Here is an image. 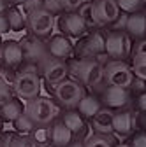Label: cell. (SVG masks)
<instances>
[{
	"label": "cell",
	"instance_id": "obj_41",
	"mask_svg": "<svg viewBox=\"0 0 146 147\" xmlns=\"http://www.w3.org/2000/svg\"><path fill=\"white\" fill-rule=\"evenodd\" d=\"M67 147H85V142H81V140L78 138V140H72Z\"/></svg>",
	"mask_w": 146,
	"mask_h": 147
},
{
	"label": "cell",
	"instance_id": "obj_6",
	"mask_svg": "<svg viewBox=\"0 0 146 147\" xmlns=\"http://www.w3.org/2000/svg\"><path fill=\"white\" fill-rule=\"evenodd\" d=\"M20 46L23 49V58L27 63L35 65L41 70V65L49 58V53H48V46L46 42L41 40V37H35V35H27L20 40Z\"/></svg>",
	"mask_w": 146,
	"mask_h": 147
},
{
	"label": "cell",
	"instance_id": "obj_2",
	"mask_svg": "<svg viewBox=\"0 0 146 147\" xmlns=\"http://www.w3.org/2000/svg\"><path fill=\"white\" fill-rule=\"evenodd\" d=\"M37 70L39 68L35 65L27 63V67H23L14 76L12 88H14V93L20 98L32 100L35 96H39V93H41V79H39Z\"/></svg>",
	"mask_w": 146,
	"mask_h": 147
},
{
	"label": "cell",
	"instance_id": "obj_9",
	"mask_svg": "<svg viewBox=\"0 0 146 147\" xmlns=\"http://www.w3.org/2000/svg\"><path fill=\"white\" fill-rule=\"evenodd\" d=\"M106 54L111 60L123 61V58L129 54V37L123 32L111 30L106 35Z\"/></svg>",
	"mask_w": 146,
	"mask_h": 147
},
{
	"label": "cell",
	"instance_id": "obj_22",
	"mask_svg": "<svg viewBox=\"0 0 146 147\" xmlns=\"http://www.w3.org/2000/svg\"><path fill=\"white\" fill-rule=\"evenodd\" d=\"M23 107H21V102L16 100V98H11L9 102H5L4 105H0V117L4 121H14L18 116L23 112Z\"/></svg>",
	"mask_w": 146,
	"mask_h": 147
},
{
	"label": "cell",
	"instance_id": "obj_39",
	"mask_svg": "<svg viewBox=\"0 0 146 147\" xmlns=\"http://www.w3.org/2000/svg\"><path fill=\"white\" fill-rule=\"evenodd\" d=\"M137 107L143 110V112H146V91H143V93L139 95V98H137Z\"/></svg>",
	"mask_w": 146,
	"mask_h": 147
},
{
	"label": "cell",
	"instance_id": "obj_37",
	"mask_svg": "<svg viewBox=\"0 0 146 147\" xmlns=\"http://www.w3.org/2000/svg\"><path fill=\"white\" fill-rule=\"evenodd\" d=\"M134 54H139V56H146V39L137 40L136 47H134Z\"/></svg>",
	"mask_w": 146,
	"mask_h": 147
},
{
	"label": "cell",
	"instance_id": "obj_43",
	"mask_svg": "<svg viewBox=\"0 0 146 147\" xmlns=\"http://www.w3.org/2000/svg\"><path fill=\"white\" fill-rule=\"evenodd\" d=\"M0 147H5V145H4V138H2V135H0Z\"/></svg>",
	"mask_w": 146,
	"mask_h": 147
},
{
	"label": "cell",
	"instance_id": "obj_27",
	"mask_svg": "<svg viewBox=\"0 0 146 147\" xmlns=\"http://www.w3.org/2000/svg\"><path fill=\"white\" fill-rule=\"evenodd\" d=\"M132 70H134V76L137 79L146 81V56L134 54L132 56Z\"/></svg>",
	"mask_w": 146,
	"mask_h": 147
},
{
	"label": "cell",
	"instance_id": "obj_13",
	"mask_svg": "<svg viewBox=\"0 0 146 147\" xmlns=\"http://www.w3.org/2000/svg\"><path fill=\"white\" fill-rule=\"evenodd\" d=\"M46 46H48L49 56L51 58H57V60H62V61H65L72 54V51H74V46H72L70 39H69L67 35H63V33L53 35L51 39L46 42Z\"/></svg>",
	"mask_w": 146,
	"mask_h": 147
},
{
	"label": "cell",
	"instance_id": "obj_42",
	"mask_svg": "<svg viewBox=\"0 0 146 147\" xmlns=\"http://www.w3.org/2000/svg\"><path fill=\"white\" fill-rule=\"evenodd\" d=\"M7 2H9V4H21V5H23L27 0H7Z\"/></svg>",
	"mask_w": 146,
	"mask_h": 147
},
{
	"label": "cell",
	"instance_id": "obj_7",
	"mask_svg": "<svg viewBox=\"0 0 146 147\" xmlns=\"http://www.w3.org/2000/svg\"><path fill=\"white\" fill-rule=\"evenodd\" d=\"M55 25H57V18L46 9H37L27 16V26L30 30V35L41 37V39L53 32Z\"/></svg>",
	"mask_w": 146,
	"mask_h": 147
},
{
	"label": "cell",
	"instance_id": "obj_40",
	"mask_svg": "<svg viewBox=\"0 0 146 147\" xmlns=\"http://www.w3.org/2000/svg\"><path fill=\"white\" fill-rule=\"evenodd\" d=\"M9 9V2L7 0H0V14H4Z\"/></svg>",
	"mask_w": 146,
	"mask_h": 147
},
{
	"label": "cell",
	"instance_id": "obj_34",
	"mask_svg": "<svg viewBox=\"0 0 146 147\" xmlns=\"http://www.w3.org/2000/svg\"><path fill=\"white\" fill-rule=\"evenodd\" d=\"M23 9H25V14L28 16L30 12L37 11V9H42V0H27L23 4Z\"/></svg>",
	"mask_w": 146,
	"mask_h": 147
},
{
	"label": "cell",
	"instance_id": "obj_31",
	"mask_svg": "<svg viewBox=\"0 0 146 147\" xmlns=\"http://www.w3.org/2000/svg\"><path fill=\"white\" fill-rule=\"evenodd\" d=\"M7 147H35V144L27 135H12V138H11Z\"/></svg>",
	"mask_w": 146,
	"mask_h": 147
},
{
	"label": "cell",
	"instance_id": "obj_45",
	"mask_svg": "<svg viewBox=\"0 0 146 147\" xmlns=\"http://www.w3.org/2000/svg\"><path fill=\"white\" fill-rule=\"evenodd\" d=\"M116 147H130V145H127V144H120V145H116Z\"/></svg>",
	"mask_w": 146,
	"mask_h": 147
},
{
	"label": "cell",
	"instance_id": "obj_44",
	"mask_svg": "<svg viewBox=\"0 0 146 147\" xmlns=\"http://www.w3.org/2000/svg\"><path fill=\"white\" fill-rule=\"evenodd\" d=\"M143 124H144V128H146V112H144V116H143Z\"/></svg>",
	"mask_w": 146,
	"mask_h": 147
},
{
	"label": "cell",
	"instance_id": "obj_29",
	"mask_svg": "<svg viewBox=\"0 0 146 147\" xmlns=\"http://www.w3.org/2000/svg\"><path fill=\"white\" fill-rule=\"evenodd\" d=\"M116 4L120 7V11L127 12V14H132L137 12L143 5V0H116Z\"/></svg>",
	"mask_w": 146,
	"mask_h": 147
},
{
	"label": "cell",
	"instance_id": "obj_17",
	"mask_svg": "<svg viewBox=\"0 0 146 147\" xmlns=\"http://www.w3.org/2000/svg\"><path fill=\"white\" fill-rule=\"evenodd\" d=\"M125 32L129 33L132 39H137V40L144 39V35H146V14H143V12L129 14Z\"/></svg>",
	"mask_w": 146,
	"mask_h": 147
},
{
	"label": "cell",
	"instance_id": "obj_11",
	"mask_svg": "<svg viewBox=\"0 0 146 147\" xmlns=\"http://www.w3.org/2000/svg\"><path fill=\"white\" fill-rule=\"evenodd\" d=\"M57 23H58V28L62 30V33L67 37H81L88 28L85 20L74 11L69 14H62L57 20Z\"/></svg>",
	"mask_w": 146,
	"mask_h": 147
},
{
	"label": "cell",
	"instance_id": "obj_20",
	"mask_svg": "<svg viewBox=\"0 0 146 147\" xmlns=\"http://www.w3.org/2000/svg\"><path fill=\"white\" fill-rule=\"evenodd\" d=\"M100 109H102V102L93 95H85L78 103V112L83 117H88V119L93 117Z\"/></svg>",
	"mask_w": 146,
	"mask_h": 147
},
{
	"label": "cell",
	"instance_id": "obj_25",
	"mask_svg": "<svg viewBox=\"0 0 146 147\" xmlns=\"http://www.w3.org/2000/svg\"><path fill=\"white\" fill-rule=\"evenodd\" d=\"M12 123H14L16 131H20L21 135H23V133H30V131L33 130V128H35V123L28 117V114L25 112V110H23V112H21L20 116H18Z\"/></svg>",
	"mask_w": 146,
	"mask_h": 147
},
{
	"label": "cell",
	"instance_id": "obj_46",
	"mask_svg": "<svg viewBox=\"0 0 146 147\" xmlns=\"http://www.w3.org/2000/svg\"><path fill=\"white\" fill-rule=\"evenodd\" d=\"M0 47H2V39H0Z\"/></svg>",
	"mask_w": 146,
	"mask_h": 147
},
{
	"label": "cell",
	"instance_id": "obj_3",
	"mask_svg": "<svg viewBox=\"0 0 146 147\" xmlns=\"http://www.w3.org/2000/svg\"><path fill=\"white\" fill-rule=\"evenodd\" d=\"M25 112L28 114V117L37 126H46V124L53 123V119L57 117L58 109H57V105H55V102L51 98L35 96L32 100H27Z\"/></svg>",
	"mask_w": 146,
	"mask_h": 147
},
{
	"label": "cell",
	"instance_id": "obj_8",
	"mask_svg": "<svg viewBox=\"0 0 146 147\" xmlns=\"http://www.w3.org/2000/svg\"><path fill=\"white\" fill-rule=\"evenodd\" d=\"M92 16L95 26L111 25L120 16V7L116 0H93L92 2Z\"/></svg>",
	"mask_w": 146,
	"mask_h": 147
},
{
	"label": "cell",
	"instance_id": "obj_16",
	"mask_svg": "<svg viewBox=\"0 0 146 147\" xmlns=\"http://www.w3.org/2000/svg\"><path fill=\"white\" fill-rule=\"evenodd\" d=\"M113 110L111 109H100L99 112L90 117V123H92L93 131L99 135H111L113 133Z\"/></svg>",
	"mask_w": 146,
	"mask_h": 147
},
{
	"label": "cell",
	"instance_id": "obj_32",
	"mask_svg": "<svg viewBox=\"0 0 146 147\" xmlns=\"http://www.w3.org/2000/svg\"><path fill=\"white\" fill-rule=\"evenodd\" d=\"M42 9H46L53 16H58L63 12V5L60 0H42Z\"/></svg>",
	"mask_w": 146,
	"mask_h": 147
},
{
	"label": "cell",
	"instance_id": "obj_19",
	"mask_svg": "<svg viewBox=\"0 0 146 147\" xmlns=\"http://www.w3.org/2000/svg\"><path fill=\"white\" fill-rule=\"evenodd\" d=\"M62 123L72 131L74 137H83L86 133V123H85V117L78 112V110H69V112L63 114L62 117Z\"/></svg>",
	"mask_w": 146,
	"mask_h": 147
},
{
	"label": "cell",
	"instance_id": "obj_33",
	"mask_svg": "<svg viewBox=\"0 0 146 147\" xmlns=\"http://www.w3.org/2000/svg\"><path fill=\"white\" fill-rule=\"evenodd\" d=\"M127 20H129V14H127V12H120V16L111 23V25H113V30H116V32H125Z\"/></svg>",
	"mask_w": 146,
	"mask_h": 147
},
{
	"label": "cell",
	"instance_id": "obj_47",
	"mask_svg": "<svg viewBox=\"0 0 146 147\" xmlns=\"http://www.w3.org/2000/svg\"><path fill=\"white\" fill-rule=\"evenodd\" d=\"M143 2H144V4H146V0H143Z\"/></svg>",
	"mask_w": 146,
	"mask_h": 147
},
{
	"label": "cell",
	"instance_id": "obj_26",
	"mask_svg": "<svg viewBox=\"0 0 146 147\" xmlns=\"http://www.w3.org/2000/svg\"><path fill=\"white\" fill-rule=\"evenodd\" d=\"M109 137L111 135H99V133L88 135L85 140V147H113Z\"/></svg>",
	"mask_w": 146,
	"mask_h": 147
},
{
	"label": "cell",
	"instance_id": "obj_28",
	"mask_svg": "<svg viewBox=\"0 0 146 147\" xmlns=\"http://www.w3.org/2000/svg\"><path fill=\"white\" fill-rule=\"evenodd\" d=\"M12 98V89L9 86L7 77L4 76V72L0 70V105H4L5 102H9Z\"/></svg>",
	"mask_w": 146,
	"mask_h": 147
},
{
	"label": "cell",
	"instance_id": "obj_36",
	"mask_svg": "<svg viewBox=\"0 0 146 147\" xmlns=\"http://www.w3.org/2000/svg\"><path fill=\"white\" fill-rule=\"evenodd\" d=\"M130 147H146V133H137L132 138Z\"/></svg>",
	"mask_w": 146,
	"mask_h": 147
},
{
	"label": "cell",
	"instance_id": "obj_21",
	"mask_svg": "<svg viewBox=\"0 0 146 147\" xmlns=\"http://www.w3.org/2000/svg\"><path fill=\"white\" fill-rule=\"evenodd\" d=\"M132 131V112L123 110L113 116V133L116 135H129Z\"/></svg>",
	"mask_w": 146,
	"mask_h": 147
},
{
	"label": "cell",
	"instance_id": "obj_30",
	"mask_svg": "<svg viewBox=\"0 0 146 147\" xmlns=\"http://www.w3.org/2000/svg\"><path fill=\"white\" fill-rule=\"evenodd\" d=\"M76 12L85 20V23L90 26V25H93L95 26V23H93V16H92V2L90 0H86V2H83L78 9H76Z\"/></svg>",
	"mask_w": 146,
	"mask_h": 147
},
{
	"label": "cell",
	"instance_id": "obj_4",
	"mask_svg": "<svg viewBox=\"0 0 146 147\" xmlns=\"http://www.w3.org/2000/svg\"><path fill=\"white\" fill-rule=\"evenodd\" d=\"M85 96V88L76 79H63L55 86V98L62 107L74 109L78 107L79 100Z\"/></svg>",
	"mask_w": 146,
	"mask_h": 147
},
{
	"label": "cell",
	"instance_id": "obj_38",
	"mask_svg": "<svg viewBox=\"0 0 146 147\" xmlns=\"http://www.w3.org/2000/svg\"><path fill=\"white\" fill-rule=\"evenodd\" d=\"M9 32V23H7V18L5 14H0V35Z\"/></svg>",
	"mask_w": 146,
	"mask_h": 147
},
{
	"label": "cell",
	"instance_id": "obj_15",
	"mask_svg": "<svg viewBox=\"0 0 146 147\" xmlns=\"http://www.w3.org/2000/svg\"><path fill=\"white\" fill-rule=\"evenodd\" d=\"M130 100L129 89L127 88H118V86H107L102 91V103L107 109H120L125 107Z\"/></svg>",
	"mask_w": 146,
	"mask_h": 147
},
{
	"label": "cell",
	"instance_id": "obj_35",
	"mask_svg": "<svg viewBox=\"0 0 146 147\" xmlns=\"http://www.w3.org/2000/svg\"><path fill=\"white\" fill-rule=\"evenodd\" d=\"M60 2H62V5H63V11L72 12V11H76L83 2H86V0H60Z\"/></svg>",
	"mask_w": 146,
	"mask_h": 147
},
{
	"label": "cell",
	"instance_id": "obj_5",
	"mask_svg": "<svg viewBox=\"0 0 146 147\" xmlns=\"http://www.w3.org/2000/svg\"><path fill=\"white\" fill-rule=\"evenodd\" d=\"M104 79L107 86H118L129 89L134 81V72L125 61L111 60L104 65Z\"/></svg>",
	"mask_w": 146,
	"mask_h": 147
},
{
	"label": "cell",
	"instance_id": "obj_12",
	"mask_svg": "<svg viewBox=\"0 0 146 147\" xmlns=\"http://www.w3.org/2000/svg\"><path fill=\"white\" fill-rule=\"evenodd\" d=\"M81 58H95L99 54L106 53V37L102 32H92L78 47Z\"/></svg>",
	"mask_w": 146,
	"mask_h": 147
},
{
	"label": "cell",
	"instance_id": "obj_14",
	"mask_svg": "<svg viewBox=\"0 0 146 147\" xmlns=\"http://www.w3.org/2000/svg\"><path fill=\"white\" fill-rule=\"evenodd\" d=\"M0 61H2V65L7 67V68L20 67L25 61L23 49H21L20 42H18V40L2 42V47H0Z\"/></svg>",
	"mask_w": 146,
	"mask_h": 147
},
{
	"label": "cell",
	"instance_id": "obj_24",
	"mask_svg": "<svg viewBox=\"0 0 146 147\" xmlns=\"http://www.w3.org/2000/svg\"><path fill=\"white\" fill-rule=\"evenodd\" d=\"M30 138L35 144V147H49L51 145V128L46 126H37L30 131Z\"/></svg>",
	"mask_w": 146,
	"mask_h": 147
},
{
	"label": "cell",
	"instance_id": "obj_10",
	"mask_svg": "<svg viewBox=\"0 0 146 147\" xmlns=\"http://www.w3.org/2000/svg\"><path fill=\"white\" fill-rule=\"evenodd\" d=\"M41 72H42L46 82L55 88L60 81L67 79V76H69V65L65 61H62V60H57V58H51L49 56L41 65Z\"/></svg>",
	"mask_w": 146,
	"mask_h": 147
},
{
	"label": "cell",
	"instance_id": "obj_1",
	"mask_svg": "<svg viewBox=\"0 0 146 147\" xmlns=\"http://www.w3.org/2000/svg\"><path fill=\"white\" fill-rule=\"evenodd\" d=\"M69 74L86 88L97 89L104 81V65L95 58H79L69 63Z\"/></svg>",
	"mask_w": 146,
	"mask_h": 147
},
{
	"label": "cell",
	"instance_id": "obj_18",
	"mask_svg": "<svg viewBox=\"0 0 146 147\" xmlns=\"http://www.w3.org/2000/svg\"><path fill=\"white\" fill-rule=\"evenodd\" d=\"M72 140H74V135L62 123V119L51 126V147H67Z\"/></svg>",
	"mask_w": 146,
	"mask_h": 147
},
{
	"label": "cell",
	"instance_id": "obj_23",
	"mask_svg": "<svg viewBox=\"0 0 146 147\" xmlns=\"http://www.w3.org/2000/svg\"><path fill=\"white\" fill-rule=\"evenodd\" d=\"M5 18H7V23H9V30L20 32L27 26L25 12H21V9H18V7H9L5 11Z\"/></svg>",
	"mask_w": 146,
	"mask_h": 147
}]
</instances>
